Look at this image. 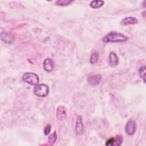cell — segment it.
<instances>
[{"mask_svg":"<svg viewBox=\"0 0 146 146\" xmlns=\"http://www.w3.org/2000/svg\"><path fill=\"white\" fill-rule=\"evenodd\" d=\"M128 40L127 35L116 31H111L102 38V41L105 43H121Z\"/></svg>","mask_w":146,"mask_h":146,"instance_id":"6da1fadb","label":"cell"},{"mask_svg":"<svg viewBox=\"0 0 146 146\" xmlns=\"http://www.w3.org/2000/svg\"><path fill=\"white\" fill-rule=\"evenodd\" d=\"M33 92L38 97L44 98L48 95L49 87L46 84H38L34 87Z\"/></svg>","mask_w":146,"mask_h":146,"instance_id":"7a4b0ae2","label":"cell"},{"mask_svg":"<svg viewBox=\"0 0 146 146\" xmlns=\"http://www.w3.org/2000/svg\"><path fill=\"white\" fill-rule=\"evenodd\" d=\"M23 80L31 86H36L38 84L39 79L37 74L34 72H25L22 76Z\"/></svg>","mask_w":146,"mask_h":146,"instance_id":"3957f363","label":"cell"},{"mask_svg":"<svg viewBox=\"0 0 146 146\" xmlns=\"http://www.w3.org/2000/svg\"><path fill=\"white\" fill-rule=\"evenodd\" d=\"M75 132L77 135H82L84 133V124L82 121V117L80 115H79L77 117V119L75 124Z\"/></svg>","mask_w":146,"mask_h":146,"instance_id":"277c9868","label":"cell"},{"mask_svg":"<svg viewBox=\"0 0 146 146\" xmlns=\"http://www.w3.org/2000/svg\"><path fill=\"white\" fill-rule=\"evenodd\" d=\"M136 130V125L135 121L132 120H129L125 127V131L127 134L129 136L133 135Z\"/></svg>","mask_w":146,"mask_h":146,"instance_id":"5b68a950","label":"cell"},{"mask_svg":"<svg viewBox=\"0 0 146 146\" xmlns=\"http://www.w3.org/2000/svg\"><path fill=\"white\" fill-rule=\"evenodd\" d=\"M67 108L63 106H59L58 107L56 111V116L58 120H63L67 116Z\"/></svg>","mask_w":146,"mask_h":146,"instance_id":"8992f818","label":"cell"},{"mask_svg":"<svg viewBox=\"0 0 146 146\" xmlns=\"http://www.w3.org/2000/svg\"><path fill=\"white\" fill-rule=\"evenodd\" d=\"M55 67L54 61L50 58H46L43 62V67L44 71L48 72H52Z\"/></svg>","mask_w":146,"mask_h":146,"instance_id":"52a82bcc","label":"cell"},{"mask_svg":"<svg viewBox=\"0 0 146 146\" xmlns=\"http://www.w3.org/2000/svg\"><path fill=\"white\" fill-rule=\"evenodd\" d=\"M138 21L135 17H127L122 19L120 22V25L122 26L135 25L137 23Z\"/></svg>","mask_w":146,"mask_h":146,"instance_id":"ba28073f","label":"cell"},{"mask_svg":"<svg viewBox=\"0 0 146 146\" xmlns=\"http://www.w3.org/2000/svg\"><path fill=\"white\" fill-rule=\"evenodd\" d=\"M102 76L100 74L93 75L89 76L87 78V81L88 83L91 86H96L99 84L100 81L102 80Z\"/></svg>","mask_w":146,"mask_h":146,"instance_id":"9c48e42d","label":"cell"},{"mask_svg":"<svg viewBox=\"0 0 146 146\" xmlns=\"http://www.w3.org/2000/svg\"><path fill=\"white\" fill-rule=\"evenodd\" d=\"M1 39L6 43H11L14 41V37L11 33L4 31L1 33Z\"/></svg>","mask_w":146,"mask_h":146,"instance_id":"30bf717a","label":"cell"},{"mask_svg":"<svg viewBox=\"0 0 146 146\" xmlns=\"http://www.w3.org/2000/svg\"><path fill=\"white\" fill-rule=\"evenodd\" d=\"M108 62L109 64L111 67H116L119 63V59L117 55L113 52H111L108 56Z\"/></svg>","mask_w":146,"mask_h":146,"instance_id":"8fae6325","label":"cell"},{"mask_svg":"<svg viewBox=\"0 0 146 146\" xmlns=\"http://www.w3.org/2000/svg\"><path fill=\"white\" fill-rule=\"evenodd\" d=\"M104 2L102 0L92 1L90 3V6L92 9H98L102 7L104 5Z\"/></svg>","mask_w":146,"mask_h":146,"instance_id":"7c38bea8","label":"cell"},{"mask_svg":"<svg viewBox=\"0 0 146 146\" xmlns=\"http://www.w3.org/2000/svg\"><path fill=\"white\" fill-rule=\"evenodd\" d=\"M99 57V54L98 51H94L91 54L90 58V62L92 64H94L98 61Z\"/></svg>","mask_w":146,"mask_h":146,"instance_id":"4fadbf2b","label":"cell"},{"mask_svg":"<svg viewBox=\"0 0 146 146\" xmlns=\"http://www.w3.org/2000/svg\"><path fill=\"white\" fill-rule=\"evenodd\" d=\"M57 139V135L56 131H54L48 137V142L50 145H54Z\"/></svg>","mask_w":146,"mask_h":146,"instance_id":"5bb4252c","label":"cell"},{"mask_svg":"<svg viewBox=\"0 0 146 146\" xmlns=\"http://www.w3.org/2000/svg\"><path fill=\"white\" fill-rule=\"evenodd\" d=\"M73 2V1L70 0H58L55 2V5L60 6H65L70 5Z\"/></svg>","mask_w":146,"mask_h":146,"instance_id":"9a60e30c","label":"cell"},{"mask_svg":"<svg viewBox=\"0 0 146 146\" xmlns=\"http://www.w3.org/2000/svg\"><path fill=\"white\" fill-rule=\"evenodd\" d=\"M146 67L145 66L141 67L139 70V74L140 77L143 79V81L144 83H145V74H146Z\"/></svg>","mask_w":146,"mask_h":146,"instance_id":"2e32d148","label":"cell"},{"mask_svg":"<svg viewBox=\"0 0 146 146\" xmlns=\"http://www.w3.org/2000/svg\"><path fill=\"white\" fill-rule=\"evenodd\" d=\"M123 138L121 135H117L115 137H114V141L112 145L114 146H119L122 144Z\"/></svg>","mask_w":146,"mask_h":146,"instance_id":"e0dca14e","label":"cell"},{"mask_svg":"<svg viewBox=\"0 0 146 146\" xmlns=\"http://www.w3.org/2000/svg\"><path fill=\"white\" fill-rule=\"evenodd\" d=\"M51 130V124H47L46 126H45L44 128V135L46 136H47L50 134V131Z\"/></svg>","mask_w":146,"mask_h":146,"instance_id":"ac0fdd59","label":"cell"},{"mask_svg":"<svg viewBox=\"0 0 146 146\" xmlns=\"http://www.w3.org/2000/svg\"><path fill=\"white\" fill-rule=\"evenodd\" d=\"M114 141V137H111L108 139L106 143V145H112Z\"/></svg>","mask_w":146,"mask_h":146,"instance_id":"d6986e66","label":"cell"}]
</instances>
